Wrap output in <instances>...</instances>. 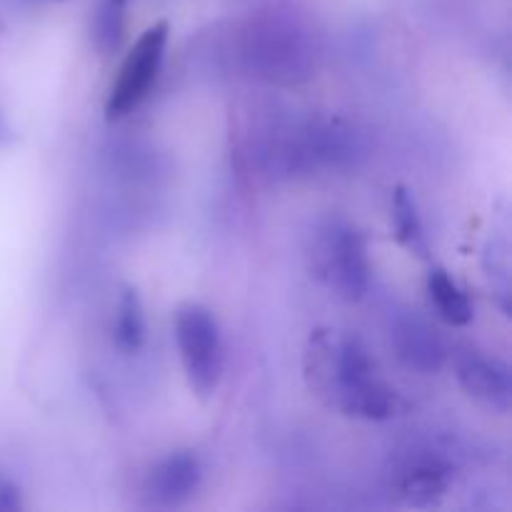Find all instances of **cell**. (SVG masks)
<instances>
[{"instance_id":"cell-1","label":"cell","mask_w":512,"mask_h":512,"mask_svg":"<svg viewBox=\"0 0 512 512\" xmlns=\"http://www.w3.org/2000/svg\"><path fill=\"white\" fill-rule=\"evenodd\" d=\"M305 378L328 408L363 420H388L398 395L385 385L358 338H340L335 330H315L305 350Z\"/></svg>"},{"instance_id":"cell-2","label":"cell","mask_w":512,"mask_h":512,"mask_svg":"<svg viewBox=\"0 0 512 512\" xmlns=\"http://www.w3.org/2000/svg\"><path fill=\"white\" fill-rule=\"evenodd\" d=\"M175 340L188 383L200 398L215 393L223 375V340L215 315L198 303H188L175 313Z\"/></svg>"},{"instance_id":"cell-3","label":"cell","mask_w":512,"mask_h":512,"mask_svg":"<svg viewBox=\"0 0 512 512\" xmlns=\"http://www.w3.org/2000/svg\"><path fill=\"white\" fill-rule=\"evenodd\" d=\"M168 33V20H158V23L150 25V28L135 40V45L130 48V53L125 55L123 65H120V73L113 90H110V98L108 103H105V118H125V115L133 113V110L148 98L150 88H153L155 80H158L160 65H163Z\"/></svg>"},{"instance_id":"cell-4","label":"cell","mask_w":512,"mask_h":512,"mask_svg":"<svg viewBox=\"0 0 512 512\" xmlns=\"http://www.w3.org/2000/svg\"><path fill=\"white\" fill-rule=\"evenodd\" d=\"M333 233L335 235H330V240L325 243L328 253H325L323 268L340 298L358 303L360 298H365L370 285V263L365 240L353 228H338Z\"/></svg>"},{"instance_id":"cell-5","label":"cell","mask_w":512,"mask_h":512,"mask_svg":"<svg viewBox=\"0 0 512 512\" xmlns=\"http://www.w3.org/2000/svg\"><path fill=\"white\" fill-rule=\"evenodd\" d=\"M200 475L203 473H200L198 458L190 450H178L150 470L148 480H145V493H148L150 503L173 508V505L185 503L198 490Z\"/></svg>"},{"instance_id":"cell-6","label":"cell","mask_w":512,"mask_h":512,"mask_svg":"<svg viewBox=\"0 0 512 512\" xmlns=\"http://www.w3.org/2000/svg\"><path fill=\"white\" fill-rule=\"evenodd\" d=\"M458 380L465 393L488 408L500 410V413L510 408V370L500 360H490L480 353H465L458 360Z\"/></svg>"},{"instance_id":"cell-7","label":"cell","mask_w":512,"mask_h":512,"mask_svg":"<svg viewBox=\"0 0 512 512\" xmlns=\"http://www.w3.org/2000/svg\"><path fill=\"white\" fill-rule=\"evenodd\" d=\"M428 293L435 310H438V315L445 323L455 325V328H463V325H468L473 320V305H470L468 295L450 278V273L445 268L430 270Z\"/></svg>"},{"instance_id":"cell-8","label":"cell","mask_w":512,"mask_h":512,"mask_svg":"<svg viewBox=\"0 0 512 512\" xmlns=\"http://www.w3.org/2000/svg\"><path fill=\"white\" fill-rule=\"evenodd\" d=\"M393 230L395 240L410 253L425 258L428 255V240H425L423 223H420L418 205H415L413 193L403 185H398L393 193Z\"/></svg>"},{"instance_id":"cell-9","label":"cell","mask_w":512,"mask_h":512,"mask_svg":"<svg viewBox=\"0 0 512 512\" xmlns=\"http://www.w3.org/2000/svg\"><path fill=\"white\" fill-rule=\"evenodd\" d=\"M398 350L405 363L420 370H435L443 360V348H440L433 330L425 328L423 323H415V320H410L398 330Z\"/></svg>"},{"instance_id":"cell-10","label":"cell","mask_w":512,"mask_h":512,"mask_svg":"<svg viewBox=\"0 0 512 512\" xmlns=\"http://www.w3.org/2000/svg\"><path fill=\"white\" fill-rule=\"evenodd\" d=\"M448 488V470L443 468L440 463H420L410 470L408 475L403 478V490L405 500L410 505H430L435 503V498L445 493Z\"/></svg>"},{"instance_id":"cell-11","label":"cell","mask_w":512,"mask_h":512,"mask_svg":"<svg viewBox=\"0 0 512 512\" xmlns=\"http://www.w3.org/2000/svg\"><path fill=\"white\" fill-rule=\"evenodd\" d=\"M115 343L123 353H138L145 343V315L135 288H125L115 320Z\"/></svg>"},{"instance_id":"cell-12","label":"cell","mask_w":512,"mask_h":512,"mask_svg":"<svg viewBox=\"0 0 512 512\" xmlns=\"http://www.w3.org/2000/svg\"><path fill=\"white\" fill-rule=\"evenodd\" d=\"M123 30V3L108 0L105 8L100 10L98 20H95V40H98L105 53H110V50H118L120 40H123Z\"/></svg>"},{"instance_id":"cell-13","label":"cell","mask_w":512,"mask_h":512,"mask_svg":"<svg viewBox=\"0 0 512 512\" xmlns=\"http://www.w3.org/2000/svg\"><path fill=\"white\" fill-rule=\"evenodd\" d=\"M20 508L18 490L8 483H0V512H13Z\"/></svg>"},{"instance_id":"cell-14","label":"cell","mask_w":512,"mask_h":512,"mask_svg":"<svg viewBox=\"0 0 512 512\" xmlns=\"http://www.w3.org/2000/svg\"><path fill=\"white\" fill-rule=\"evenodd\" d=\"M115 3H125V0H115Z\"/></svg>"}]
</instances>
